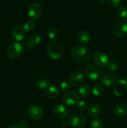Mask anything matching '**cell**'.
I'll list each match as a JSON object with an SVG mask.
<instances>
[{
	"mask_svg": "<svg viewBox=\"0 0 127 128\" xmlns=\"http://www.w3.org/2000/svg\"><path fill=\"white\" fill-rule=\"evenodd\" d=\"M42 38L39 34H34L30 37L29 41L33 45H37L41 42Z\"/></svg>",
	"mask_w": 127,
	"mask_h": 128,
	"instance_id": "24",
	"label": "cell"
},
{
	"mask_svg": "<svg viewBox=\"0 0 127 128\" xmlns=\"http://www.w3.org/2000/svg\"></svg>",
	"mask_w": 127,
	"mask_h": 128,
	"instance_id": "38",
	"label": "cell"
},
{
	"mask_svg": "<svg viewBox=\"0 0 127 128\" xmlns=\"http://www.w3.org/2000/svg\"><path fill=\"white\" fill-rule=\"evenodd\" d=\"M70 88V84L69 83L67 82H61V84L59 86V90H61L62 92H66L68 91Z\"/></svg>",
	"mask_w": 127,
	"mask_h": 128,
	"instance_id": "31",
	"label": "cell"
},
{
	"mask_svg": "<svg viewBox=\"0 0 127 128\" xmlns=\"http://www.w3.org/2000/svg\"><path fill=\"white\" fill-rule=\"evenodd\" d=\"M78 93L82 98H87L90 93V88L87 84H82L79 87Z\"/></svg>",
	"mask_w": 127,
	"mask_h": 128,
	"instance_id": "19",
	"label": "cell"
},
{
	"mask_svg": "<svg viewBox=\"0 0 127 128\" xmlns=\"http://www.w3.org/2000/svg\"><path fill=\"white\" fill-rule=\"evenodd\" d=\"M77 108L80 111H85L86 110H88V105L85 101H79L77 104Z\"/></svg>",
	"mask_w": 127,
	"mask_h": 128,
	"instance_id": "28",
	"label": "cell"
},
{
	"mask_svg": "<svg viewBox=\"0 0 127 128\" xmlns=\"http://www.w3.org/2000/svg\"><path fill=\"white\" fill-rule=\"evenodd\" d=\"M23 46L19 42H13L9 46L7 54L11 60H16L21 56L23 52Z\"/></svg>",
	"mask_w": 127,
	"mask_h": 128,
	"instance_id": "4",
	"label": "cell"
},
{
	"mask_svg": "<svg viewBox=\"0 0 127 128\" xmlns=\"http://www.w3.org/2000/svg\"><path fill=\"white\" fill-rule=\"evenodd\" d=\"M27 113L31 119L33 120H39L42 118L43 111L42 108L38 105H32L29 108Z\"/></svg>",
	"mask_w": 127,
	"mask_h": 128,
	"instance_id": "12",
	"label": "cell"
},
{
	"mask_svg": "<svg viewBox=\"0 0 127 128\" xmlns=\"http://www.w3.org/2000/svg\"><path fill=\"white\" fill-rule=\"evenodd\" d=\"M117 14L121 18H125L127 17V9L125 7H120L117 10Z\"/></svg>",
	"mask_w": 127,
	"mask_h": 128,
	"instance_id": "26",
	"label": "cell"
},
{
	"mask_svg": "<svg viewBox=\"0 0 127 128\" xmlns=\"http://www.w3.org/2000/svg\"><path fill=\"white\" fill-rule=\"evenodd\" d=\"M62 101L65 104L73 106L78 104L80 101V97L75 91H69L64 95Z\"/></svg>",
	"mask_w": 127,
	"mask_h": 128,
	"instance_id": "8",
	"label": "cell"
},
{
	"mask_svg": "<svg viewBox=\"0 0 127 128\" xmlns=\"http://www.w3.org/2000/svg\"><path fill=\"white\" fill-rule=\"evenodd\" d=\"M108 68L110 71H116L118 70L119 68V64L117 61H112V62H110L109 66H108Z\"/></svg>",
	"mask_w": 127,
	"mask_h": 128,
	"instance_id": "30",
	"label": "cell"
},
{
	"mask_svg": "<svg viewBox=\"0 0 127 128\" xmlns=\"http://www.w3.org/2000/svg\"><path fill=\"white\" fill-rule=\"evenodd\" d=\"M54 113L55 116L60 120H65L68 114V110H67V108L61 104H58L55 106L54 109Z\"/></svg>",
	"mask_w": 127,
	"mask_h": 128,
	"instance_id": "14",
	"label": "cell"
},
{
	"mask_svg": "<svg viewBox=\"0 0 127 128\" xmlns=\"http://www.w3.org/2000/svg\"><path fill=\"white\" fill-rule=\"evenodd\" d=\"M70 56L73 62L80 65L87 64L90 60V52L82 45L75 46L71 51Z\"/></svg>",
	"mask_w": 127,
	"mask_h": 128,
	"instance_id": "1",
	"label": "cell"
},
{
	"mask_svg": "<svg viewBox=\"0 0 127 128\" xmlns=\"http://www.w3.org/2000/svg\"><path fill=\"white\" fill-rule=\"evenodd\" d=\"M8 128H19V126H16V125L15 124H11L9 126Z\"/></svg>",
	"mask_w": 127,
	"mask_h": 128,
	"instance_id": "36",
	"label": "cell"
},
{
	"mask_svg": "<svg viewBox=\"0 0 127 128\" xmlns=\"http://www.w3.org/2000/svg\"><path fill=\"white\" fill-rule=\"evenodd\" d=\"M68 123L75 128H82L86 124V119L83 115L78 112H73L68 117Z\"/></svg>",
	"mask_w": 127,
	"mask_h": 128,
	"instance_id": "3",
	"label": "cell"
},
{
	"mask_svg": "<svg viewBox=\"0 0 127 128\" xmlns=\"http://www.w3.org/2000/svg\"><path fill=\"white\" fill-rule=\"evenodd\" d=\"M19 128H27V123L25 121H21L19 124Z\"/></svg>",
	"mask_w": 127,
	"mask_h": 128,
	"instance_id": "32",
	"label": "cell"
},
{
	"mask_svg": "<svg viewBox=\"0 0 127 128\" xmlns=\"http://www.w3.org/2000/svg\"><path fill=\"white\" fill-rule=\"evenodd\" d=\"M47 53L49 57L52 60H59L62 57L64 54L63 46L57 41L51 42L47 46Z\"/></svg>",
	"mask_w": 127,
	"mask_h": 128,
	"instance_id": "2",
	"label": "cell"
},
{
	"mask_svg": "<svg viewBox=\"0 0 127 128\" xmlns=\"http://www.w3.org/2000/svg\"><path fill=\"white\" fill-rule=\"evenodd\" d=\"M12 36L16 41H21L25 38L24 31L19 26H16L12 30Z\"/></svg>",
	"mask_w": 127,
	"mask_h": 128,
	"instance_id": "16",
	"label": "cell"
},
{
	"mask_svg": "<svg viewBox=\"0 0 127 128\" xmlns=\"http://www.w3.org/2000/svg\"><path fill=\"white\" fill-rule=\"evenodd\" d=\"M113 112L117 117H125L127 116V104L125 103L118 104L115 107Z\"/></svg>",
	"mask_w": 127,
	"mask_h": 128,
	"instance_id": "15",
	"label": "cell"
},
{
	"mask_svg": "<svg viewBox=\"0 0 127 128\" xmlns=\"http://www.w3.org/2000/svg\"><path fill=\"white\" fill-rule=\"evenodd\" d=\"M61 126H63V127H66V126H67L68 124H69L68 120H62V121H61Z\"/></svg>",
	"mask_w": 127,
	"mask_h": 128,
	"instance_id": "34",
	"label": "cell"
},
{
	"mask_svg": "<svg viewBox=\"0 0 127 128\" xmlns=\"http://www.w3.org/2000/svg\"><path fill=\"white\" fill-rule=\"evenodd\" d=\"M117 78L112 72H104L100 77V81L102 86L106 87H110L117 82Z\"/></svg>",
	"mask_w": 127,
	"mask_h": 128,
	"instance_id": "9",
	"label": "cell"
},
{
	"mask_svg": "<svg viewBox=\"0 0 127 128\" xmlns=\"http://www.w3.org/2000/svg\"><path fill=\"white\" fill-rule=\"evenodd\" d=\"M101 112L100 107L97 104H91L88 107V114L90 117L96 118L99 116Z\"/></svg>",
	"mask_w": 127,
	"mask_h": 128,
	"instance_id": "18",
	"label": "cell"
},
{
	"mask_svg": "<svg viewBox=\"0 0 127 128\" xmlns=\"http://www.w3.org/2000/svg\"><path fill=\"white\" fill-rule=\"evenodd\" d=\"M93 1H95V2H99V3H101V4H103L105 2V0H93Z\"/></svg>",
	"mask_w": 127,
	"mask_h": 128,
	"instance_id": "35",
	"label": "cell"
},
{
	"mask_svg": "<svg viewBox=\"0 0 127 128\" xmlns=\"http://www.w3.org/2000/svg\"><path fill=\"white\" fill-rule=\"evenodd\" d=\"M92 91L93 94L96 97L102 96L103 93V86L102 84H96L93 86Z\"/></svg>",
	"mask_w": 127,
	"mask_h": 128,
	"instance_id": "22",
	"label": "cell"
},
{
	"mask_svg": "<svg viewBox=\"0 0 127 128\" xmlns=\"http://www.w3.org/2000/svg\"><path fill=\"white\" fill-rule=\"evenodd\" d=\"M59 34V31L57 28H51L48 32V36L51 40H55L58 38Z\"/></svg>",
	"mask_w": 127,
	"mask_h": 128,
	"instance_id": "23",
	"label": "cell"
},
{
	"mask_svg": "<svg viewBox=\"0 0 127 128\" xmlns=\"http://www.w3.org/2000/svg\"><path fill=\"white\" fill-rule=\"evenodd\" d=\"M127 90V81L122 80L117 81L114 85L113 93L117 96H121L126 92Z\"/></svg>",
	"mask_w": 127,
	"mask_h": 128,
	"instance_id": "13",
	"label": "cell"
},
{
	"mask_svg": "<svg viewBox=\"0 0 127 128\" xmlns=\"http://www.w3.org/2000/svg\"><path fill=\"white\" fill-rule=\"evenodd\" d=\"M113 32L117 38H122L127 34V21L121 20L115 24Z\"/></svg>",
	"mask_w": 127,
	"mask_h": 128,
	"instance_id": "5",
	"label": "cell"
},
{
	"mask_svg": "<svg viewBox=\"0 0 127 128\" xmlns=\"http://www.w3.org/2000/svg\"><path fill=\"white\" fill-rule=\"evenodd\" d=\"M1 74H0V81H1Z\"/></svg>",
	"mask_w": 127,
	"mask_h": 128,
	"instance_id": "37",
	"label": "cell"
},
{
	"mask_svg": "<svg viewBox=\"0 0 127 128\" xmlns=\"http://www.w3.org/2000/svg\"><path fill=\"white\" fill-rule=\"evenodd\" d=\"M84 77L82 72L79 71H75L72 72L68 77V83L71 86L77 87L82 84Z\"/></svg>",
	"mask_w": 127,
	"mask_h": 128,
	"instance_id": "11",
	"label": "cell"
},
{
	"mask_svg": "<svg viewBox=\"0 0 127 128\" xmlns=\"http://www.w3.org/2000/svg\"><path fill=\"white\" fill-rule=\"evenodd\" d=\"M37 87L40 90H45L47 89L49 86V82L44 78H39L36 82Z\"/></svg>",
	"mask_w": 127,
	"mask_h": 128,
	"instance_id": "21",
	"label": "cell"
},
{
	"mask_svg": "<svg viewBox=\"0 0 127 128\" xmlns=\"http://www.w3.org/2000/svg\"><path fill=\"white\" fill-rule=\"evenodd\" d=\"M103 126V121L100 119H94V120H92L90 123L91 128H102Z\"/></svg>",
	"mask_w": 127,
	"mask_h": 128,
	"instance_id": "25",
	"label": "cell"
},
{
	"mask_svg": "<svg viewBox=\"0 0 127 128\" xmlns=\"http://www.w3.org/2000/svg\"><path fill=\"white\" fill-rule=\"evenodd\" d=\"M46 94L49 98L56 99L59 96V91L56 87L51 86L46 90Z\"/></svg>",
	"mask_w": 127,
	"mask_h": 128,
	"instance_id": "20",
	"label": "cell"
},
{
	"mask_svg": "<svg viewBox=\"0 0 127 128\" xmlns=\"http://www.w3.org/2000/svg\"><path fill=\"white\" fill-rule=\"evenodd\" d=\"M93 61L97 66L102 68L108 67L110 60L107 55L103 52H97L93 56Z\"/></svg>",
	"mask_w": 127,
	"mask_h": 128,
	"instance_id": "6",
	"label": "cell"
},
{
	"mask_svg": "<svg viewBox=\"0 0 127 128\" xmlns=\"http://www.w3.org/2000/svg\"><path fill=\"white\" fill-rule=\"evenodd\" d=\"M22 27H23L24 31H26L27 32H30L34 28V23L32 21H27L24 23Z\"/></svg>",
	"mask_w": 127,
	"mask_h": 128,
	"instance_id": "27",
	"label": "cell"
},
{
	"mask_svg": "<svg viewBox=\"0 0 127 128\" xmlns=\"http://www.w3.org/2000/svg\"><path fill=\"white\" fill-rule=\"evenodd\" d=\"M85 73L87 77L92 81L97 80L100 74V70L93 64L87 65L85 68Z\"/></svg>",
	"mask_w": 127,
	"mask_h": 128,
	"instance_id": "10",
	"label": "cell"
},
{
	"mask_svg": "<svg viewBox=\"0 0 127 128\" xmlns=\"http://www.w3.org/2000/svg\"><path fill=\"white\" fill-rule=\"evenodd\" d=\"M28 16L32 20H37L42 12V7L40 4L35 2L29 6Z\"/></svg>",
	"mask_w": 127,
	"mask_h": 128,
	"instance_id": "7",
	"label": "cell"
},
{
	"mask_svg": "<svg viewBox=\"0 0 127 128\" xmlns=\"http://www.w3.org/2000/svg\"><path fill=\"white\" fill-rule=\"evenodd\" d=\"M90 40V34L87 31H82L78 35V41L81 44H86Z\"/></svg>",
	"mask_w": 127,
	"mask_h": 128,
	"instance_id": "17",
	"label": "cell"
},
{
	"mask_svg": "<svg viewBox=\"0 0 127 128\" xmlns=\"http://www.w3.org/2000/svg\"><path fill=\"white\" fill-rule=\"evenodd\" d=\"M25 46H26V47L27 48V49H29V50L30 49H32L34 48V45L32 44L29 41H27L25 42Z\"/></svg>",
	"mask_w": 127,
	"mask_h": 128,
	"instance_id": "33",
	"label": "cell"
},
{
	"mask_svg": "<svg viewBox=\"0 0 127 128\" xmlns=\"http://www.w3.org/2000/svg\"><path fill=\"white\" fill-rule=\"evenodd\" d=\"M107 3L111 8H117L120 5L121 2V0H106Z\"/></svg>",
	"mask_w": 127,
	"mask_h": 128,
	"instance_id": "29",
	"label": "cell"
}]
</instances>
